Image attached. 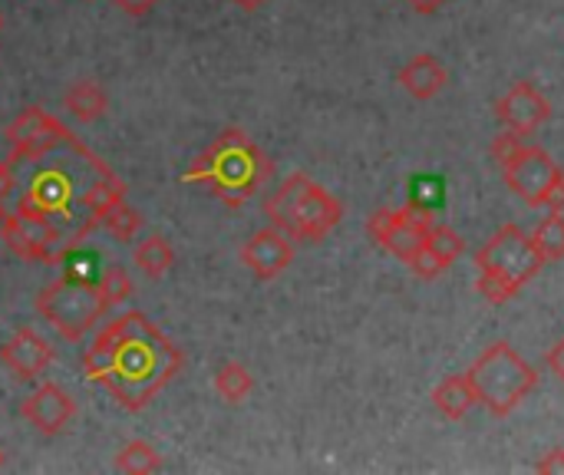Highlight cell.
I'll use <instances>...</instances> for the list:
<instances>
[{"label": "cell", "instance_id": "6da1fadb", "mask_svg": "<svg viewBox=\"0 0 564 475\" xmlns=\"http://www.w3.org/2000/svg\"><path fill=\"white\" fill-rule=\"evenodd\" d=\"M17 175L20 215H43L59 225L73 248H79L93 228H99L109 205L126 198V182L89 152L73 132L53 149L33 159H7Z\"/></svg>", "mask_w": 564, "mask_h": 475}, {"label": "cell", "instance_id": "7a4b0ae2", "mask_svg": "<svg viewBox=\"0 0 564 475\" xmlns=\"http://www.w3.org/2000/svg\"><path fill=\"white\" fill-rule=\"evenodd\" d=\"M182 367L185 354L142 311L112 317L83 354V377L129 413H142Z\"/></svg>", "mask_w": 564, "mask_h": 475}, {"label": "cell", "instance_id": "3957f363", "mask_svg": "<svg viewBox=\"0 0 564 475\" xmlns=\"http://www.w3.org/2000/svg\"><path fill=\"white\" fill-rule=\"evenodd\" d=\"M268 179H271V159L245 129H225L182 172V182L205 185L228 208L248 205Z\"/></svg>", "mask_w": 564, "mask_h": 475}, {"label": "cell", "instance_id": "277c9868", "mask_svg": "<svg viewBox=\"0 0 564 475\" xmlns=\"http://www.w3.org/2000/svg\"><path fill=\"white\" fill-rule=\"evenodd\" d=\"M264 215L291 241L317 245L344 222V205L311 175L294 172L268 195Z\"/></svg>", "mask_w": 564, "mask_h": 475}, {"label": "cell", "instance_id": "5b68a950", "mask_svg": "<svg viewBox=\"0 0 564 475\" xmlns=\"http://www.w3.org/2000/svg\"><path fill=\"white\" fill-rule=\"evenodd\" d=\"M476 268H479V278H476V291L502 307L509 304L542 268H545V258L535 251L532 245V235L519 225H502L489 241H482V248L476 251Z\"/></svg>", "mask_w": 564, "mask_h": 475}, {"label": "cell", "instance_id": "8992f818", "mask_svg": "<svg viewBox=\"0 0 564 475\" xmlns=\"http://www.w3.org/2000/svg\"><path fill=\"white\" fill-rule=\"evenodd\" d=\"M466 374L476 387L479 407H486L499 420L512 417L522 407V400L539 387L535 367L509 341L489 344Z\"/></svg>", "mask_w": 564, "mask_h": 475}, {"label": "cell", "instance_id": "52a82bcc", "mask_svg": "<svg viewBox=\"0 0 564 475\" xmlns=\"http://www.w3.org/2000/svg\"><path fill=\"white\" fill-rule=\"evenodd\" d=\"M36 314L46 324H53L59 331V337L76 344L102 321V314H109V307L93 278L63 271L53 284H46L36 294Z\"/></svg>", "mask_w": 564, "mask_h": 475}, {"label": "cell", "instance_id": "ba28073f", "mask_svg": "<svg viewBox=\"0 0 564 475\" xmlns=\"http://www.w3.org/2000/svg\"><path fill=\"white\" fill-rule=\"evenodd\" d=\"M506 185L529 205V208H562L564 212V169L542 145H519L502 162Z\"/></svg>", "mask_w": 564, "mask_h": 475}, {"label": "cell", "instance_id": "9c48e42d", "mask_svg": "<svg viewBox=\"0 0 564 475\" xmlns=\"http://www.w3.org/2000/svg\"><path fill=\"white\" fill-rule=\"evenodd\" d=\"M433 222H436V208L426 205V202L410 198L403 208H377L367 218V235L383 251H390L393 258L410 265L416 258V251L423 245V235H426V228Z\"/></svg>", "mask_w": 564, "mask_h": 475}, {"label": "cell", "instance_id": "30bf717a", "mask_svg": "<svg viewBox=\"0 0 564 475\" xmlns=\"http://www.w3.org/2000/svg\"><path fill=\"white\" fill-rule=\"evenodd\" d=\"M0 238L3 245L23 258V261H40V265H59L66 261V255L73 251L66 231L59 225H53L50 218L43 215H20V212H10L3 222H0Z\"/></svg>", "mask_w": 564, "mask_h": 475}, {"label": "cell", "instance_id": "8fae6325", "mask_svg": "<svg viewBox=\"0 0 564 475\" xmlns=\"http://www.w3.org/2000/svg\"><path fill=\"white\" fill-rule=\"evenodd\" d=\"M7 142H10V155L7 159H33L46 149H53L56 142H63L69 136V129L50 116L43 106H26L13 116V122L7 126Z\"/></svg>", "mask_w": 564, "mask_h": 475}, {"label": "cell", "instance_id": "7c38bea8", "mask_svg": "<svg viewBox=\"0 0 564 475\" xmlns=\"http://www.w3.org/2000/svg\"><path fill=\"white\" fill-rule=\"evenodd\" d=\"M496 116H499V122H502L509 132L529 139V136H535V132L552 119V102H549V96H542V93L535 89V83L519 79V83H512V86L506 89V96H499Z\"/></svg>", "mask_w": 564, "mask_h": 475}, {"label": "cell", "instance_id": "4fadbf2b", "mask_svg": "<svg viewBox=\"0 0 564 475\" xmlns=\"http://www.w3.org/2000/svg\"><path fill=\"white\" fill-rule=\"evenodd\" d=\"M238 258H241V265H245L258 281H278V278L291 268V261H294V241H291L284 231H278V228L271 225V228L254 231V235L241 245Z\"/></svg>", "mask_w": 564, "mask_h": 475}, {"label": "cell", "instance_id": "5bb4252c", "mask_svg": "<svg viewBox=\"0 0 564 475\" xmlns=\"http://www.w3.org/2000/svg\"><path fill=\"white\" fill-rule=\"evenodd\" d=\"M20 417L40 433V436H59L76 420V400L59 384H40L26 400L20 403Z\"/></svg>", "mask_w": 564, "mask_h": 475}, {"label": "cell", "instance_id": "9a60e30c", "mask_svg": "<svg viewBox=\"0 0 564 475\" xmlns=\"http://www.w3.org/2000/svg\"><path fill=\"white\" fill-rule=\"evenodd\" d=\"M53 347L43 334L33 327H20L10 341L0 344V364L17 377V380H36L53 367Z\"/></svg>", "mask_w": 564, "mask_h": 475}, {"label": "cell", "instance_id": "2e32d148", "mask_svg": "<svg viewBox=\"0 0 564 475\" xmlns=\"http://www.w3.org/2000/svg\"><path fill=\"white\" fill-rule=\"evenodd\" d=\"M463 251H466V241H463V235L456 231V228H449V225H430L426 228V235H423V245H420V251H416V258L406 265L416 278H423V281H433V278H440L443 271H449L459 258H463Z\"/></svg>", "mask_w": 564, "mask_h": 475}, {"label": "cell", "instance_id": "e0dca14e", "mask_svg": "<svg viewBox=\"0 0 564 475\" xmlns=\"http://www.w3.org/2000/svg\"><path fill=\"white\" fill-rule=\"evenodd\" d=\"M446 83H449V73H446V66H443L433 53H416V56L400 69V86H403L413 99H420V102L436 99V96L446 89Z\"/></svg>", "mask_w": 564, "mask_h": 475}, {"label": "cell", "instance_id": "ac0fdd59", "mask_svg": "<svg viewBox=\"0 0 564 475\" xmlns=\"http://www.w3.org/2000/svg\"><path fill=\"white\" fill-rule=\"evenodd\" d=\"M433 407H436V413L446 417L449 423L466 420V417L479 407L476 387H473L469 374H453V377H446V380L433 390Z\"/></svg>", "mask_w": 564, "mask_h": 475}, {"label": "cell", "instance_id": "d6986e66", "mask_svg": "<svg viewBox=\"0 0 564 475\" xmlns=\"http://www.w3.org/2000/svg\"><path fill=\"white\" fill-rule=\"evenodd\" d=\"M63 109L76 119V122H96L106 116L109 109V96L96 79H76L66 96H63Z\"/></svg>", "mask_w": 564, "mask_h": 475}, {"label": "cell", "instance_id": "ffe728a7", "mask_svg": "<svg viewBox=\"0 0 564 475\" xmlns=\"http://www.w3.org/2000/svg\"><path fill=\"white\" fill-rule=\"evenodd\" d=\"M132 258H135V268L152 281L165 278L175 265V251H172L169 238H162V235H149L145 241H139Z\"/></svg>", "mask_w": 564, "mask_h": 475}, {"label": "cell", "instance_id": "44dd1931", "mask_svg": "<svg viewBox=\"0 0 564 475\" xmlns=\"http://www.w3.org/2000/svg\"><path fill=\"white\" fill-rule=\"evenodd\" d=\"M212 384H215V393H218L225 403H231V407L245 403V400L254 393V377H251V370H248L245 364H238V360L221 364Z\"/></svg>", "mask_w": 564, "mask_h": 475}, {"label": "cell", "instance_id": "7402d4cb", "mask_svg": "<svg viewBox=\"0 0 564 475\" xmlns=\"http://www.w3.org/2000/svg\"><path fill=\"white\" fill-rule=\"evenodd\" d=\"M116 473H126V475H152L162 469V456L155 453V446L152 443H145V440H132V443H126L119 453H116Z\"/></svg>", "mask_w": 564, "mask_h": 475}, {"label": "cell", "instance_id": "603a6c76", "mask_svg": "<svg viewBox=\"0 0 564 475\" xmlns=\"http://www.w3.org/2000/svg\"><path fill=\"white\" fill-rule=\"evenodd\" d=\"M532 245H535V251L545 258V265L549 261H562L564 258V215L562 208H552L542 222H539V228L532 231Z\"/></svg>", "mask_w": 564, "mask_h": 475}, {"label": "cell", "instance_id": "cb8c5ba5", "mask_svg": "<svg viewBox=\"0 0 564 475\" xmlns=\"http://www.w3.org/2000/svg\"><path fill=\"white\" fill-rule=\"evenodd\" d=\"M99 225H102L116 241H132V238L139 235V228H142V215H139L132 205H126V198H119L116 205L106 208V215H102Z\"/></svg>", "mask_w": 564, "mask_h": 475}, {"label": "cell", "instance_id": "d4e9b609", "mask_svg": "<svg viewBox=\"0 0 564 475\" xmlns=\"http://www.w3.org/2000/svg\"><path fill=\"white\" fill-rule=\"evenodd\" d=\"M96 288L106 301V307H122L129 298H132V278L122 265H109L99 278H96Z\"/></svg>", "mask_w": 564, "mask_h": 475}, {"label": "cell", "instance_id": "484cf974", "mask_svg": "<svg viewBox=\"0 0 564 475\" xmlns=\"http://www.w3.org/2000/svg\"><path fill=\"white\" fill-rule=\"evenodd\" d=\"M17 195V175H13V165L3 159L0 162V222L10 215V208H7V202Z\"/></svg>", "mask_w": 564, "mask_h": 475}, {"label": "cell", "instance_id": "4316f807", "mask_svg": "<svg viewBox=\"0 0 564 475\" xmlns=\"http://www.w3.org/2000/svg\"><path fill=\"white\" fill-rule=\"evenodd\" d=\"M519 145H522V136H516V132H509V129H506V132H499V136L492 139V159L502 165V162L519 149Z\"/></svg>", "mask_w": 564, "mask_h": 475}, {"label": "cell", "instance_id": "83f0119b", "mask_svg": "<svg viewBox=\"0 0 564 475\" xmlns=\"http://www.w3.org/2000/svg\"><path fill=\"white\" fill-rule=\"evenodd\" d=\"M535 473L564 475V450H549V453L535 463Z\"/></svg>", "mask_w": 564, "mask_h": 475}, {"label": "cell", "instance_id": "f1b7e54d", "mask_svg": "<svg viewBox=\"0 0 564 475\" xmlns=\"http://www.w3.org/2000/svg\"><path fill=\"white\" fill-rule=\"evenodd\" d=\"M122 13H129V17H145L149 10H155V3L159 0H112Z\"/></svg>", "mask_w": 564, "mask_h": 475}, {"label": "cell", "instance_id": "f546056e", "mask_svg": "<svg viewBox=\"0 0 564 475\" xmlns=\"http://www.w3.org/2000/svg\"><path fill=\"white\" fill-rule=\"evenodd\" d=\"M545 364H549V370L558 377V384L564 387V337L555 344V347H552V350H549V354H545Z\"/></svg>", "mask_w": 564, "mask_h": 475}, {"label": "cell", "instance_id": "4dcf8cb0", "mask_svg": "<svg viewBox=\"0 0 564 475\" xmlns=\"http://www.w3.org/2000/svg\"><path fill=\"white\" fill-rule=\"evenodd\" d=\"M413 13H420V17H430V13H436V10H443L449 0H403Z\"/></svg>", "mask_w": 564, "mask_h": 475}, {"label": "cell", "instance_id": "1f68e13d", "mask_svg": "<svg viewBox=\"0 0 564 475\" xmlns=\"http://www.w3.org/2000/svg\"><path fill=\"white\" fill-rule=\"evenodd\" d=\"M231 3H235L238 10H245V13H254V10H261L268 0H231Z\"/></svg>", "mask_w": 564, "mask_h": 475}, {"label": "cell", "instance_id": "d6a6232c", "mask_svg": "<svg viewBox=\"0 0 564 475\" xmlns=\"http://www.w3.org/2000/svg\"><path fill=\"white\" fill-rule=\"evenodd\" d=\"M3 463H7V453H3V446H0V469H3Z\"/></svg>", "mask_w": 564, "mask_h": 475}, {"label": "cell", "instance_id": "836d02e7", "mask_svg": "<svg viewBox=\"0 0 564 475\" xmlns=\"http://www.w3.org/2000/svg\"><path fill=\"white\" fill-rule=\"evenodd\" d=\"M0 33H3V13H0Z\"/></svg>", "mask_w": 564, "mask_h": 475}]
</instances>
